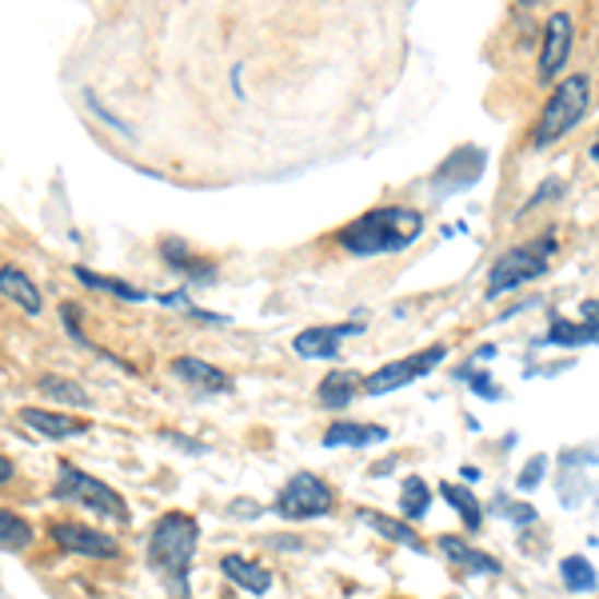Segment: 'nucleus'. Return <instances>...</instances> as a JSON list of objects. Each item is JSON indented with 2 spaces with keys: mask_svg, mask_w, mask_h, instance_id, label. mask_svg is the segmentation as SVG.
Instances as JSON below:
<instances>
[{
  "mask_svg": "<svg viewBox=\"0 0 599 599\" xmlns=\"http://www.w3.org/2000/svg\"><path fill=\"white\" fill-rule=\"evenodd\" d=\"M424 232V216L408 204H384L372 208L364 216H356L352 224L340 228V244L352 256H392L412 248Z\"/></svg>",
  "mask_w": 599,
  "mask_h": 599,
  "instance_id": "f257e3e1",
  "label": "nucleus"
},
{
  "mask_svg": "<svg viewBox=\"0 0 599 599\" xmlns=\"http://www.w3.org/2000/svg\"><path fill=\"white\" fill-rule=\"evenodd\" d=\"M197 543H200V524L192 516H185V512H168L152 528L149 564L164 576L173 599H188V567H192Z\"/></svg>",
  "mask_w": 599,
  "mask_h": 599,
  "instance_id": "f03ea898",
  "label": "nucleus"
},
{
  "mask_svg": "<svg viewBox=\"0 0 599 599\" xmlns=\"http://www.w3.org/2000/svg\"><path fill=\"white\" fill-rule=\"evenodd\" d=\"M588 104H591L588 72H576V77H567L564 84H555V93L548 96L540 120L531 128V144H536V149H548L555 140H564L567 132L588 116Z\"/></svg>",
  "mask_w": 599,
  "mask_h": 599,
  "instance_id": "7ed1b4c3",
  "label": "nucleus"
},
{
  "mask_svg": "<svg viewBox=\"0 0 599 599\" xmlns=\"http://www.w3.org/2000/svg\"><path fill=\"white\" fill-rule=\"evenodd\" d=\"M552 252H555V232H548L540 244H516V248H507L504 256H496V265L488 272V300L540 280L543 272H548V256Z\"/></svg>",
  "mask_w": 599,
  "mask_h": 599,
  "instance_id": "20e7f679",
  "label": "nucleus"
},
{
  "mask_svg": "<svg viewBox=\"0 0 599 599\" xmlns=\"http://www.w3.org/2000/svg\"><path fill=\"white\" fill-rule=\"evenodd\" d=\"M52 496L69 500V504L89 507L93 516L113 519V524H128V504L120 500V492H113V488L104 484V480L81 472V468H72V463H64V468H60V480H57V488H52Z\"/></svg>",
  "mask_w": 599,
  "mask_h": 599,
  "instance_id": "39448f33",
  "label": "nucleus"
},
{
  "mask_svg": "<svg viewBox=\"0 0 599 599\" xmlns=\"http://www.w3.org/2000/svg\"><path fill=\"white\" fill-rule=\"evenodd\" d=\"M272 507H277V516H284V519H320L336 507V496L320 475L296 472L289 484L277 492Z\"/></svg>",
  "mask_w": 599,
  "mask_h": 599,
  "instance_id": "423d86ee",
  "label": "nucleus"
},
{
  "mask_svg": "<svg viewBox=\"0 0 599 599\" xmlns=\"http://www.w3.org/2000/svg\"><path fill=\"white\" fill-rule=\"evenodd\" d=\"M444 360H448V348L444 344L420 348V352H412V356L392 360V364H384V368L372 372L368 380H364V392L368 396H388V392H396V388H403V384H415L432 368H439Z\"/></svg>",
  "mask_w": 599,
  "mask_h": 599,
  "instance_id": "0eeeda50",
  "label": "nucleus"
},
{
  "mask_svg": "<svg viewBox=\"0 0 599 599\" xmlns=\"http://www.w3.org/2000/svg\"><path fill=\"white\" fill-rule=\"evenodd\" d=\"M48 536L69 555H89V560H116V555H120V543H116L108 531H96L89 528V524H77V519H57V524L48 528Z\"/></svg>",
  "mask_w": 599,
  "mask_h": 599,
  "instance_id": "6e6552de",
  "label": "nucleus"
},
{
  "mask_svg": "<svg viewBox=\"0 0 599 599\" xmlns=\"http://www.w3.org/2000/svg\"><path fill=\"white\" fill-rule=\"evenodd\" d=\"M576 48V24H572V12H552L548 16V28H543V48H540V77L536 81L548 84L560 77V69L567 64Z\"/></svg>",
  "mask_w": 599,
  "mask_h": 599,
  "instance_id": "1a4fd4ad",
  "label": "nucleus"
},
{
  "mask_svg": "<svg viewBox=\"0 0 599 599\" xmlns=\"http://www.w3.org/2000/svg\"><path fill=\"white\" fill-rule=\"evenodd\" d=\"M480 173H484V149H456L432 176V188L436 192H460V188H472Z\"/></svg>",
  "mask_w": 599,
  "mask_h": 599,
  "instance_id": "9d476101",
  "label": "nucleus"
},
{
  "mask_svg": "<svg viewBox=\"0 0 599 599\" xmlns=\"http://www.w3.org/2000/svg\"><path fill=\"white\" fill-rule=\"evenodd\" d=\"M356 332H364L360 324H324V328H304V332L292 340V348H296V356H304V360H336L340 340H344V336H356Z\"/></svg>",
  "mask_w": 599,
  "mask_h": 599,
  "instance_id": "9b49d317",
  "label": "nucleus"
},
{
  "mask_svg": "<svg viewBox=\"0 0 599 599\" xmlns=\"http://www.w3.org/2000/svg\"><path fill=\"white\" fill-rule=\"evenodd\" d=\"M21 424L40 432L48 439H77L89 436V420H77V415H60L48 412V408H21Z\"/></svg>",
  "mask_w": 599,
  "mask_h": 599,
  "instance_id": "f8f14e48",
  "label": "nucleus"
},
{
  "mask_svg": "<svg viewBox=\"0 0 599 599\" xmlns=\"http://www.w3.org/2000/svg\"><path fill=\"white\" fill-rule=\"evenodd\" d=\"M173 376L176 380H185L197 396H220V392H228L232 388L224 372L212 368V364H204V360H197V356L173 360Z\"/></svg>",
  "mask_w": 599,
  "mask_h": 599,
  "instance_id": "ddd939ff",
  "label": "nucleus"
},
{
  "mask_svg": "<svg viewBox=\"0 0 599 599\" xmlns=\"http://www.w3.org/2000/svg\"><path fill=\"white\" fill-rule=\"evenodd\" d=\"M439 555H448L451 564L468 567L472 576H500V560H492V555L472 548V543L460 540V536H439Z\"/></svg>",
  "mask_w": 599,
  "mask_h": 599,
  "instance_id": "4468645a",
  "label": "nucleus"
},
{
  "mask_svg": "<svg viewBox=\"0 0 599 599\" xmlns=\"http://www.w3.org/2000/svg\"><path fill=\"white\" fill-rule=\"evenodd\" d=\"M0 296L12 300V304H16V308H24L28 316H40V308H45L40 289H36L28 277H24V268H12V265L0 268Z\"/></svg>",
  "mask_w": 599,
  "mask_h": 599,
  "instance_id": "2eb2a0df",
  "label": "nucleus"
},
{
  "mask_svg": "<svg viewBox=\"0 0 599 599\" xmlns=\"http://www.w3.org/2000/svg\"><path fill=\"white\" fill-rule=\"evenodd\" d=\"M220 572L236 584V588L252 591V596H265L272 588V572L265 564H256V560H244V555H224L220 560Z\"/></svg>",
  "mask_w": 599,
  "mask_h": 599,
  "instance_id": "dca6fc26",
  "label": "nucleus"
},
{
  "mask_svg": "<svg viewBox=\"0 0 599 599\" xmlns=\"http://www.w3.org/2000/svg\"><path fill=\"white\" fill-rule=\"evenodd\" d=\"M380 439H388V427L340 420V424H332L324 432V448H368V444H380Z\"/></svg>",
  "mask_w": 599,
  "mask_h": 599,
  "instance_id": "f3484780",
  "label": "nucleus"
},
{
  "mask_svg": "<svg viewBox=\"0 0 599 599\" xmlns=\"http://www.w3.org/2000/svg\"><path fill=\"white\" fill-rule=\"evenodd\" d=\"M356 392H360V376L340 372V368H332L320 384H316V400H320L324 408H332V412L348 408V403L356 400Z\"/></svg>",
  "mask_w": 599,
  "mask_h": 599,
  "instance_id": "a211bd4d",
  "label": "nucleus"
},
{
  "mask_svg": "<svg viewBox=\"0 0 599 599\" xmlns=\"http://www.w3.org/2000/svg\"><path fill=\"white\" fill-rule=\"evenodd\" d=\"M360 519L368 524L376 536H384V540H392V543H400V548H412V552H424V540L415 536V528L412 524H400V519H392V516H384V512H360Z\"/></svg>",
  "mask_w": 599,
  "mask_h": 599,
  "instance_id": "6ab92c4d",
  "label": "nucleus"
},
{
  "mask_svg": "<svg viewBox=\"0 0 599 599\" xmlns=\"http://www.w3.org/2000/svg\"><path fill=\"white\" fill-rule=\"evenodd\" d=\"M439 496L448 500L456 512H460V519H463V528L468 531H480L484 528V507H480V500L468 492V488H460V484H439Z\"/></svg>",
  "mask_w": 599,
  "mask_h": 599,
  "instance_id": "aec40b11",
  "label": "nucleus"
},
{
  "mask_svg": "<svg viewBox=\"0 0 599 599\" xmlns=\"http://www.w3.org/2000/svg\"><path fill=\"white\" fill-rule=\"evenodd\" d=\"M33 543V524L9 507H0V552H24Z\"/></svg>",
  "mask_w": 599,
  "mask_h": 599,
  "instance_id": "412c9836",
  "label": "nucleus"
},
{
  "mask_svg": "<svg viewBox=\"0 0 599 599\" xmlns=\"http://www.w3.org/2000/svg\"><path fill=\"white\" fill-rule=\"evenodd\" d=\"M560 576H564V584L572 591H591L599 584L596 567H591L588 555H567L564 564H560Z\"/></svg>",
  "mask_w": 599,
  "mask_h": 599,
  "instance_id": "4be33fe9",
  "label": "nucleus"
},
{
  "mask_svg": "<svg viewBox=\"0 0 599 599\" xmlns=\"http://www.w3.org/2000/svg\"><path fill=\"white\" fill-rule=\"evenodd\" d=\"M72 277L81 280V284H89V289H96V292H113V296L128 300V304H140V300H144V292H140V289H132V284H125V280L96 277V272H89V268H77V272H72Z\"/></svg>",
  "mask_w": 599,
  "mask_h": 599,
  "instance_id": "5701e85b",
  "label": "nucleus"
},
{
  "mask_svg": "<svg viewBox=\"0 0 599 599\" xmlns=\"http://www.w3.org/2000/svg\"><path fill=\"white\" fill-rule=\"evenodd\" d=\"M427 507H432V492H427V484L420 480V475H412V480H403V492H400V512L408 519H424Z\"/></svg>",
  "mask_w": 599,
  "mask_h": 599,
  "instance_id": "b1692460",
  "label": "nucleus"
},
{
  "mask_svg": "<svg viewBox=\"0 0 599 599\" xmlns=\"http://www.w3.org/2000/svg\"><path fill=\"white\" fill-rule=\"evenodd\" d=\"M36 388H40V396H52L57 403H89V392H84L77 380H64V376H40L36 380Z\"/></svg>",
  "mask_w": 599,
  "mask_h": 599,
  "instance_id": "393cba45",
  "label": "nucleus"
},
{
  "mask_svg": "<svg viewBox=\"0 0 599 599\" xmlns=\"http://www.w3.org/2000/svg\"><path fill=\"white\" fill-rule=\"evenodd\" d=\"M543 344H567V348H576V344H591V336L584 324H567V320H555L552 328H548V336H543Z\"/></svg>",
  "mask_w": 599,
  "mask_h": 599,
  "instance_id": "a878e982",
  "label": "nucleus"
},
{
  "mask_svg": "<svg viewBox=\"0 0 599 599\" xmlns=\"http://www.w3.org/2000/svg\"><path fill=\"white\" fill-rule=\"evenodd\" d=\"M560 197H564V185H560V180H543V185L528 197V204L519 208V216H528L531 208H543L548 200H560Z\"/></svg>",
  "mask_w": 599,
  "mask_h": 599,
  "instance_id": "bb28decb",
  "label": "nucleus"
},
{
  "mask_svg": "<svg viewBox=\"0 0 599 599\" xmlns=\"http://www.w3.org/2000/svg\"><path fill=\"white\" fill-rule=\"evenodd\" d=\"M496 507L504 512V516L516 519L519 528H528V524H536V507H531V504H512V500L500 496V500H496Z\"/></svg>",
  "mask_w": 599,
  "mask_h": 599,
  "instance_id": "cd10ccee",
  "label": "nucleus"
},
{
  "mask_svg": "<svg viewBox=\"0 0 599 599\" xmlns=\"http://www.w3.org/2000/svg\"><path fill=\"white\" fill-rule=\"evenodd\" d=\"M543 472H548V460H543V456L528 460V468L519 472V492H531V488H536V484L543 480Z\"/></svg>",
  "mask_w": 599,
  "mask_h": 599,
  "instance_id": "c85d7f7f",
  "label": "nucleus"
},
{
  "mask_svg": "<svg viewBox=\"0 0 599 599\" xmlns=\"http://www.w3.org/2000/svg\"><path fill=\"white\" fill-rule=\"evenodd\" d=\"M468 380H472V392L475 396H484V400H500V388H496V380H492L488 372H472Z\"/></svg>",
  "mask_w": 599,
  "mask_h": 599,
  "instance_id": "c756f323",
  "label": "nucleus"
},
{
  "mask_svg": "<svg viewBox=\"0 0 599 599\" xmlns=\"http://www.w3.org/2000/svg\"><path fill=\"white\" fill-rule=\"evenodd\" d=\"M584 328H588L591 344H599V300H584Z\"/></svg>",
  "mask_w": 599,
  "mask_h": 599,
  "instance_id": "7c9ffc66",
  "label": "nucleus"
},
{
  "mask_svg": "<svg viewBox=\"0 0 599 599\" xmlns=\"http://www.w3.org/2000/svg\"><path fill=\"white\" fill-rule=\"evenodd\" d=\"M9 480H12V460L0 456V484H9Z\"/></svg>",
  "mask_w": 599,
  "mask_h": 599,
  "instance_id": "2f4dec72",
  "label": "nucleus"
},
{
  "mask_svg": "<svg viewBox=\"0 0 599 599\" xmlns=\"http://www.w3.org/2000/svg\"><path fill=\"white\" fill-rule=\"evenodd\" d=\"M591 156H596V164H599V140H596V149H591Z\"/></svg>",
  "mask_w": 599,
  "mask_h": 599,
  "instance_id": "473e14b6",
  "label": "nucleus"
}]
</instances>
